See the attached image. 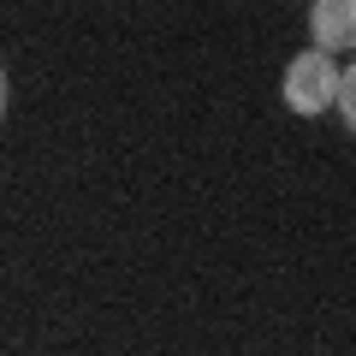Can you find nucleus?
Segmentation results:
<instances>
[{
	"instance_id": "1",
	"label": "nucleus",
	"mask_w": 356,
	"mask_h": 356,
	"mask_svg": "<svg viewBox=\"0 0 356 356\" xmlns=\"http://www.w3.org/2000/svg\"><path fill=\"white\" fill-rule=\"evenodd\" d=\"M332 89H339V65H332L327 54H297L291 72H285V102H291L297 113L332 107Z\"/></svg>"
},
{
	"instance_id": "2",
	"label": "nucleus",
	"mask_w": 356,
	"mask_h": 356,
	"mask_svg": "<svg viewBox=\"0 0 356 356\" xmlns=\"http://www.w3.org/2000/svg\"><path fill=\"white\" fill-rule=\"evenodd\" d=\"M309 30L321 48H350L356 42V6L350 0H315L309 6Z\"/></svg>"
},
{
	"instance_id": "3",
	"label": "nucleus",
	"mask_w": 356,
	"mask_h": 356,
	"mask_svg": "<svg viewBox=\"0 0 356 356\" xmlns=\"http://www.w3.org/2000/svg\"><path fill=\"white\" fill-rule=\"evenodd\" d=\"M0 119H6V72H0Z\"/></svg>"
}]
</instances>
